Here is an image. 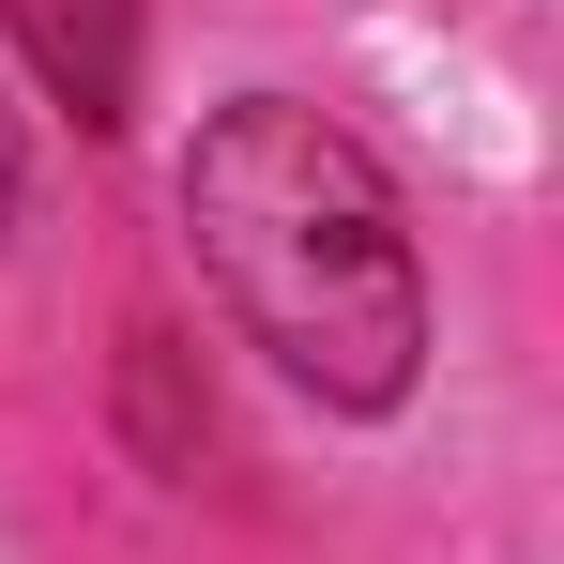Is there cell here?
<instances>
[{"label":"cell","instance_id":"6da1fadb","mask_svg":"<svg viewBox=\"0 0 564 564\" xmlns=\"http://www.w3.org/2000/svg\"><path fill=\"white\" fill-rule=\"evenodd\" d=\"M184 245L229 336L321 397L336 427H381L412 412L427 381V245H412V198L336 107L305 93H229L198 107L184 138Z\"/></svg>","mask_w":564,"mask_h":564},{"label":"cell","instance_id":"7a4b0ae2","mask_svg":"<svg viewBox=\"0 0 564 564\" xmlns=\"http://www.w3.org/2000/svg\"><path fill=\"white\" fill-rule=\"evenodd\" d=\"M0 31L46 77V107H77V138L138 122V0H0Z\"/></svg>","mask_w":564,"mask_h":564},{"label":"cell","instance_id":"3957f363","mask_svg":"<svg viewBox=\"0 0 564 564\" xmlns=\"http://www.w3.org/2000/svg\"><path fill=\"white\" fill-rule=\"evenodd\" d=\"M15 214H31V138H15V107H0V245H15Z\"/></svg>","mask_w":564,"mask_h":564}]
</instances>
